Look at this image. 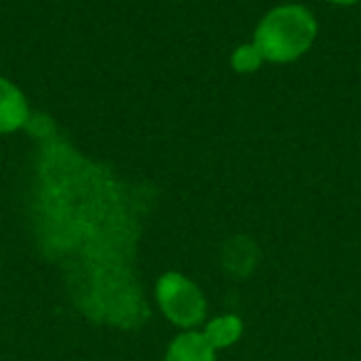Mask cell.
Wrapping results in <instances>:
<instances>
[{
	"label": "cell",
	"mask_w": 361,
	"mask_h": 361,
	"mask_svg": "<svg viewBox=\"0 0 361 361\" xmlns=\"http://www.w3.org/2000/svg\"><path fill=\"white\" fill-rule=\"evenodd\" d=\"M216 346L206 339L203 331H183L169 346L166 361H216Z\"/></svg>",
	"instance_id": "4"
},
{
	"label": "cell",
	"mask_w": 361,
	"mask_h": 361,
	"mask_svg": "<svg viewBox=\"0 0 361 361\" xmlns=\"http://www.w3.org/2000/svg\"><path fill=\"white\" fill-rule=\"evenodd\" d=\"M262 62V55L260 50H257L255 45H243L240 50H235V55H233V67H235L238 72H252L257 70Z\"/></svg>",
	"instance_id": "6"
},
{
	"label": "cell",
	"mask_w": 361,
	"mask_h": 361,
	"mask_svg": "<svg viewBox=\"0 0 361 361\" xmlns=\"http://www.w3.org/2000/svg\"><path fill=\"white\" fill-rule=\"evenodd\" d=\"M317 20L305 6H280L260 20L252 45L267 62H292L312 47Z\"/></svg>",
	"instance_id": "1"
},
{
	"label": "cell",
	"mask_w": 361,
	"mask_h": 361,
	"mask_svg": "<svg viewBox=\"0 0 361 361\" xmlns=\"http://www.w3.org/2000/svg\"><path fill=\"white\" fill-rule=\"evenodd\" d=\"M326 3H334V6H354L359 0H326Z\"/></svg>",
	"instance_id": "7"
},
{
	"label": "cell",
	"mask_w": 361,
	"mask_h": 361,
	"mask_svg": "<svg viewBox=\"0 0 361 361\" xmlns=\"http://www.w3.org/2000/svg\"><path fill=\"white\" fill-rule=\"evenodd\" d=\"M156 302L173 324L186 329L201 324L206 317V297L201 287L180 272H166L161 277L156 285Z\"/></svg>",
	"instance_id": "2"
},
{
	"label": "cell",
	"mask_w": 361,
	"mask_h": 361,
	"mask_svg": "<svg viewBox=\"0 0 361 361\" xmlns=\"http://www.w3.org/2000/svg\"><path fill=\"white\" fill-rule=\"evenodd\" d=\"M27 121L25 94L13 82L0 77V134L18 131Z\"/></svg>",
	"instance_id": "3"
},
{
	"label": "cell",
	"mask_w": 361,
	"mask_h": 361,
	"mask_svg": "<svg viewBox=\"0 0 361 361\" xmlns=\"http://www.w3.org/2000/svg\"><path fill=\"white\" fill-rule=\"evenodd\" d=\"M240 331H243V324H240V319L238 317H218V319H213L211 324L206 326V339L211 341L216 349H223V346H231L233 341L240 336Z\"/></svg>",
	"instance_id": "5"
}]
</instances>
